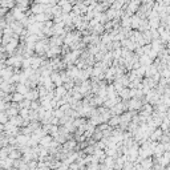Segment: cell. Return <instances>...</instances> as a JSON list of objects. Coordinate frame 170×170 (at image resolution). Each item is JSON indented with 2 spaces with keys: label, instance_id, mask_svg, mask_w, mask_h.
I'll use <instances>...</instances> for the list:
<instances>
[{
  "label": "cell",
  "instance_id": "7",
  "mask_svg": "<svg viewBox=\"0 0 170 170\" xmlns=\"http://www.w3.org/2000/svg\"><path fill=\"white\" fill-rule=\"evenodd\" d=\"M117 125H120V116H112L111 118H109V124L108 126H117Z\"/></svg>",
  "mask_w": 170,
  "mask_h": 170
},
{
  "label": "cell",
  "instance_id": "9",
  "mask_svg": "<svg viewBox=\"0 0 170 170\" xmlns=\"http://www.w3.org/2000/svg\"><path fill=\"white\" fill-rule=\"evenodd\" d=\"M24 100V96L23 94H20V93H16L15 92L13 94H12V102H16V104H20Z\"/></svg>",
  "mask_w": 170,
  "mask_h": 170
},
{
  "label": "cell",
  "instance_id": "6",
  "mask_svg": "<svg viewBox=\"0 0 170 170\" xmlns=\"http://www.w3.org/2000/svg\"><path fill=\"white\" fill-rule=\"evenodd\" d=\"M15 91H16V93H20V94H23V96H24V94H26L28 91H29V89L26 87V85H24V84H16V87H15Z\"/></svg>",
  "mask_w": 170,
  "mask_h": 170
},
{
  "label": "cell",
  "instance_id": "4",
  "mask_svg": "<svg viewBox=\"0 0 170 170\" xmlns=\"http://www.w3.org/2000/svg\"><path fill=\"white\" fill-rule=\"evenodd\" d=\"M51 142H52V137L49 136V134L44 136V137L39 141V144H40V146H41V148H48L49 145H51Z\"/></svg>",
  "mask_w": 170,
  "mask_h": 170
},
{
  "label": "cell",
  "instance_id": "3",
  "mask_svg": "<svg viewBox=\"0 0 170 170\" xmlns=\"http://www.w3.org/2000/svg\"><path fill=\"white\" fill-rule=\"evenodd\" d=\"M161 136H162V130L161 129H154V132L150 134V138H149V141H154V142H157V141H159V138H161Z\"/></svg>",
  "mask_w": 170,
  "mask_h": 170
},
{
  "label": "cell",
  "instance_id": "1",
  "mask_svg": "<svg viewBox=\"0 0 170 170\" xmlns=\"http://www.w3.org/2000/svg\"><path fill=\"white\" fill-rule=\"evenodd\" d=\"M126 105H128L126 108L130 109V111H138V109H141V106H142V101L138 98H132L126 102Z\"/></svg>",
  "mask_w": 170,
  "mask_h": 170
},
{
  "label": "cell",
  "instance_id": "8",
  "mask_svg": "<svg viewBox=\"0 0 170 170\" xmlns=\"http://www.w3.org/2000/svg\"><path fill=\"white\" fill-rule=\"evenodd\" d=\"M118 96L120 98H122V101H126V100H129L130 97H129V89L128 88H124L121 92L118 93Z\"/></svg>",
  "mask_w": 170,
  "mask_h": 170
},
{
  "label": "cell",
  "instance_id": "10",
  "mask_svg": "<svg viewBox=\"0 0 170 170\" xmlns=\"http://www.w3.org/2000/svg\"><path fill=\"white\" fill-rule=\"evenodd\" d=\"M8 122V117H7V114L4 113V112H0V124L4 125V124H7Z\"/></svg>",
  "mask_w": 170,
  "mask_h": 170
},
{
  "label": "cell",
  "instance_id": "5",
  "mask_svg": "<svg viewBox=\"0 0 170 170\" xmlns=\"http://www.w3.org/2000/svg\"><path fill=\"white\" fill-rule=\"evenodd\" d=\"M141 21H142V20L139 19L137 15H133V16L130 17V27L134 28V29H138V27H139V24H141Z\"/></svg>",
  "mask_w": 170,
  "mask_h": 170
},
{
  "label": "cell",
  "instance_id": "2",
  "mask_svg": "<svg viewBox=\"0 0 170 170\" xmlns=\"http://www.w3.org/2000/svg\"><path fill=\"white\" fill-rule=\"evenodd\" d=\"M153 159L152 158H145V159H142V162L139 163V166H141L144 170H152V168H153Z\"/></svg>",
  "mask_w": 170,
  "mask_h": 170
}]
</instances>
